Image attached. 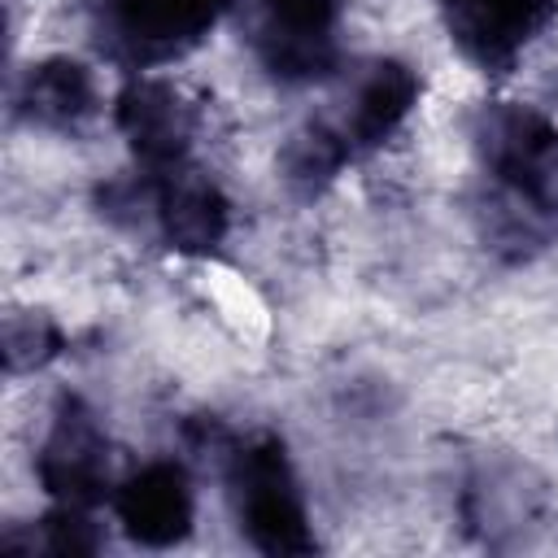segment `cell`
<instances>
[{
    "instance_id": "cell-1",
    "label": "cell",
    "mask_w": 558,
    "mask_h": 558,
    "mask_svg": "<svg viewBox=\"0 0 558 558\" xmlns=\"http://www.w3.org/2000/svg\"><path fill=\"white\" fill-rule=\"evenodd\" d=\"M471 148L484 179L480 235L497 257L527 262L558 235V122L536 105L484 100L471 113Z\"/></svg>"
},
{
    "instance_id": "cell-2",
    "label": "cell",
    "mask_w": 558,
    "mask_h": 558,
    "mask_svg": "<svg viewBox=\"0 0 558 558\" xmlns=\"http://www.w3.org/2000/svg\"><path fill=\"white\" fill-rule=\"evenodd\" d=\"M214 449L222 453V480H227L231 510L244 541L270 558L314 554L318 536L310 527V510H305L288 445L275 432L231 436L214 427Z\"/></svg>"
},
{
    "instance_id": "cell-3",
    "label": "cell",
    "mask_w": 558,
    "mask_h": 558,
    "mask_svg": "<svg viewBox=\"0 0 558 558\" xmlns=\"http://www.w3.org/2000/svg\"><path fill=\"white\" fill-rule=\"evenodd\" d=\"M340 0H244V31L275 83L305 87L340 61Z\"/></svg>"
},
{
    "instance_id": "cell-4",
    "label": "cell",
    "mask_w": 558,
    "mask_h": 558,
    "mask_svg": "<svg viewBox=\"0 0 558 558\" xmlns=\"http://www.w3.org/2000/svg\"><path fill=\"white\" fill-rule=\"evenodd\" d=\"M113 192H122L131 205H144L157 235L174 253L209 257L222 248V240L231 231V201L192 161L170 166V170H153V174L140 170L135 183H122Z\"/></svg>"
},
{
    "instance_id": "cell-5",
    "label": "cell",
    "mask_w": 558,
    "mask_h": 558,
    "mask_svg": "<svg viewBox=\"0 0 558 558\" xmlns=\"http://www.w3.org/2000/svg\"><path fill=\"white\" fill-rule=\"evenodd\" d=\"M35 475L57 506L96 510L105 497H113L109 436H105L100 414L83 397L57 401L48 432H44V445L35 453Z\"/></svg>"
},
{
    "instance_id": "cell-6",
    "label": "cell",
    "mask_w": 558,
    "mask_h": 558,
    "mask_svg": "<svg viewBox=\"0 0 558 558\" xmlns=\"http://www.w3.org/2000/svg\"><path fill=\"white\" fill-rule=\"evenodd\" d=\"M458 510L475 541L506 549V545H523L536 527H545L549 493L532 466L514 458H484L466 471Z\"/></svg>"
},
{
    "instance_id": "cell-7",
    "label": "cell",
    "mask_w": 558,
    "mask_h": 558,
    "mask_svg": "<svg viewBox=\"0 0 558 558\" xmlns=\"http://www.w3.org/2000/svg\"><path fill=\"white\" fill-rule=\"evenodd\" d=\"M231 0H105L109 52L131 65H161L192 52Z\"/></svg>"
},
{
    "instance_id": "cell-8",
    "label": "cell",
    "mask_w": 558,
    "mask_h": 558,
    "mask_svg": "<svg viewBox=\"0 0 558 558\" xmlns=\"http://www.w3.org/2000/svg\"><path fill=\"white\" fill-rule=\"evenodd\" d=\"M449 44L484 74H506L554 22L558 0H436Z\"/></svg>"
},
{
    "instance_id": "cell-9",
    "label": "cell",
    "mask_w": 558,
    "mask_h": 558,
    "mask_svg": "<svg viewBox=\"0 0 558 558\" xmlns=\"http://www.w3.org/2000/svg\"><path fill=\"white\" fill-rule=\"evenodd\" d=\"M113 122L126 135L140 170H170L192 161L196 109L166 78H131L113 100Z\"/></svg>"
},
{
    "instance_id": "cell-10",
    "label": "cell",
    "mask_w": 558,
    "mask_h": 558,
    "mask_svg": "<svg viewBox=\"0 0 558 558\" xmlns=\"http://www.w3.org/2000/svg\"><path fill=\"white\" fill-rule=\"evenodd\" d=\"M113 514L122 532L144 549H170L192 532L196 493L174 458H148L126 480L113 484Z\"/></svg>"
},
{
    "instance_id": "cell-11",
    "label": "cell",
    "mask_w": 558,
    "mask_h": 558,
    "mask_svg": "<svg viewBox=\"0 0 558 558\" xmlns=\"http://www.w3.org/2000/svg\"><path fill=\"white\" fill-rule=\"evenodd\" d=\"M418 96H423L418 70L397 61V57H379L353 78V87L344 92L340 109L327 113V118L340 131V140L349 144V153L366 157V153L384 148L405 126V118L414 113Z\"/></svg>"
},
{
    "instance_id": "cell-12",
    "label": "cell",
    "mask_w": 558,
    "mask_h": 558,
    "mask_svg": "<svg viewBox=\"0 0 558 558\" xmlns=\"http://www.w3.org/2000/svg\"><path fill=\"white\" fill-rule=\"evenodd\" d=\"M100 96H96V78L83 61L74 57H44L35 61L17 92H13V113L26 126L39 131H78L92 122Z\"/></svg>"
},
{
    "instance_id": "cell-13",
    "label": "cell",
    "mask_w": 558,
    "mask_h": 558,
    "mask_svg": "<svg viewBox=\"0 0 558 558\" xmlns=\"http://www.w3.org/2000/svg\"><path fill=\"white\" fill-rule=\"evenodd\" d=\"M349 161H357V157L349 153V144L340 140L331 118H310V122H301L283 140V148H279V179H283V187L296 201H314V196H323L340 179V170Z\"/></svg>"
},
{
    "instance_id": "cell-14",
    "label": "cell",
    "mask_w": 558,
    "mask_h": 558,
    "mask_svg": "<svg viewBox=\"0 0 558 558\" xmlns=\"http://www.w3.org/2000/svg\"><path fill=\"white\" fill-rule=\"evenodd\" d=\"M4 549H17V554H61V558H74V554H96L105 549V532L96 527L92 510H78V506H57L31 523V536H22L17 527H9L0 536Z\"/></svg>"
},
{
    "instance_id": "cell-15",
    "label": "cell",
    "mask_w": 558,
    "mask_h": 558,
    "mask_svg": "<svg viewBox=\"0 0 558 558\" xmlns=\"http://www.w3.org/2000/svg\"><path fill=\"white\" fill-rule=\"evenodd\" d=\"M65 349V336L61 327L39 314V310H17L4 318V366L9 375H26V371H39L48 366L57 353Z\"/></svg>"
}]
</instances>
